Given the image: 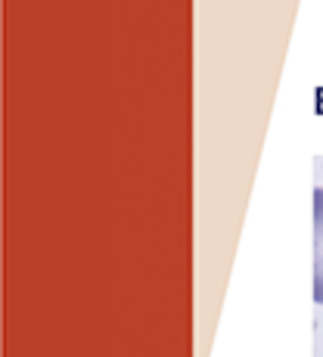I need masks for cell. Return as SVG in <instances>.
Here are the masks:
<instances>
[{"label":"cell","instance_id":"obj_1","mask_svg":"<svg viewBox=\"0 0 323 357\" xmlns=\"http://www.w3.org/2000/svg\"><path fill=\"white\" fill-rule=\"evenodd\" d=\"M314 301L323 305V187L314 193Z\"/></svg>","mask_w":323,"mask_h":357}]
</instances>
